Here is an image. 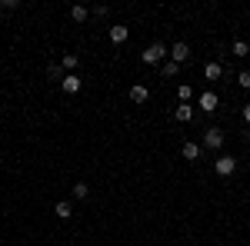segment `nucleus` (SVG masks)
Here are the masks:
<instances>
[{"mask_svg":"<svg viewBox=\"0 0 250 246\" xmlns=\"http://www.w3.org/2000/svg\"><path fill=\"white\" fill-rule=\"evenodd\" d=\"M167 57H170V50H167L164 43H150V47L144 50V63H150V67H157V63H164Z\"/></svg>","mask_w":250,"mask_h":246,"instance_id":"1","label":"nucleus"},{"mask_svg":"<svg viewBox=\"0 0 250 246\" xmlns=\"http://www.w3.org/2000/svg\"><path fill=\"white\" fill-rule=\"evenodd\" d=\"M204 147H210V150H220V147H224V130H220V127H210V130L204 133Z\"/></svg>","mask_w":250,"mask_h":246,"instance_id":"2","label":"nucleus"},{"mask_svg":"<svg viewBox=\"0 0 250 246\" xmlns=\"http://www.w3.org/2000/svg\"><path fill=\"white\" fill-rule=\"evenodd\" d=\"M170 60L173 63H187V60H190V47H187V43H173L170 47Z\"/></svg>","mask_w":250,"mask_h":246,"instance_id":"3","label":"nucleus"},{"mask_svg":"<svg viewBox=\"0 0 250 246\" xmlns=\"http://www.w3.org/2000/svg\"><path fill=\"white\" fill-rule=\"evenodd\" d=\"M213 170L220 173V176H230V173L237 170V160H233V156H220V160L213 163Z\"/></svg>","mask_w":250,"mask_h":246,"instance_id":"4","label":"nucleus"},{"mask_svg":"<svg viewBox=\"0 0 250 246\" xmlns=\"http://www.w3.org/2000/svg\"><path fill=\"white\" fill-rule=\"evenodd\" d=\"M130 100H134V103H147V100H150V90H147L144 83H134V87H130Z\"/></svg>","mask_w":250,"mask_h":246,"instance_id":"5","label":"nucleus"},{"mask_svg":"<svg viewBox=\"0 0 250 246\" xmlns=\"http://www.w3.org/2000/svg\"><path fill=\"white\" fill-rule=\"evenodd\" d=\"M60 83H63V94H80V76L77 74H67Z\"/></svg>","mask_w":250,"mask_h":246,"instance_id":"6","label":"nucleus"},{"mask_svg":"<svg viewBox=\"0 0 250 246\" xmlns=\"http://www.w3.org/2000/svg\"><path fill=\"white\" fill-rule=\"evenodd\" d=\"M217 103H220V100H217V94H210V90H207V94H200V110L213 114V110H217Z\"/></svg>","mask_w":250,"mask_h":246,"instance_id":"7","label":"nucleus"},{"mask_svg":"<svg viewBox=\"0 0 250 246\" xmlns=\"http://www.w3.org/2000/svg\"><path fill=\"white\" fill-rule=\"evenodd\" d=\"M127 37H130V30H127V27H120V23L110 27V43H127Z\"/></svg>","mask_w":250,"mask_h":246,"instance_id":"8","label":"nucleus"},{"mask_svg":"<svg viewBox=\"0 0 250 246\" xmlns=\"http://www.w3.org/2000/svg\"><path fill=\"white\" fill-rule=\"evenodd\" d=\"M54 213H57L60 220H70V216H74V203H70V200H60L57 207H54Z\"/></svg>","mask_w":250,"mask_h":246,"instance_id":"9","label":"nucleus"},{"mask_svg":"<svg viewBox=\"0 0 250 246\" xmlns=\"http://www.w3.org/2000/svg\"><path fill=\"white\" fill-rule=\"evenodd\" d=\"M190 116H193V107H190V103H180V107L173 110V120H180V123H187Z\"/></svg>","mask_w":250,"mask_h":246,"instance_id":"10","label":"nucleus"},{"mask_svg":"<svg viewBox=\"0 0 250 246\" xmlns=\"http://www.w3.org/2000/svg\"><path fill=\"white\" fill-rule=\"evenodd\" d=\"M204 76H207V80H220V76H224V67H220V63H207V67H204Z\"/></svg>","mask_w":250,"mask_h":246,"instance_id":"11","label":"nucleus"},{"mask_svg":"<svg viewBox=\"0 0 250 246\" xmlns=\"http://www.w3.org/2000/svg\"><path fill=\"white\" fill-rule=\"evenodd\" d=\"M200 147H197V143H184V160H200Z\"/></svg>","mask_w":250,"mask_h":246,"instance_id":"12","label":"nucleus"},{"mask_svg":"<svg viewBox=\"0 0 250 246\" xmlns=\"http://www.w3.org/2000/svg\"><path fill=\"white\" fill-rule=\"evenodd\" d=\"M160 74H164L167 80H170V76H177V74H180V63H173V60H167V63L160 67Z\"/></svg>","mask_w":250,"mask_h":246,"instance_id":"13","label":"nucleus"},{"mask_svg":"<svg viewBox=\"0 0 250 246\" xmlns=\"http://www.w3.org/2000/svg\"><path fill=\"white\" fill-rule=\"evenodd\" d=\"M87 17H90V10H87V7H70V20H77V23H83Z\"/></svg>","mask_w":250,"mask_h":246,"instance_id":"14","label":"nucleus"},{"mask_svg":"<svg viewBox=\"0 0 250 246\" xmlns=\"http://www.w3.org/2000/svg\"><path fill=\"white\" fill-rule=\"evenodd\" d=\"M177 96H180V103H190V96H193V87H190V83H184V87L177 90Z\"/></svg>","mask_w":250,"mask_h":246,"instance_id":"15","label":"nucleus"},{"mask_svg":"<svg viewBox=\"0 0 250 246\" xmlns=\"http://www.w3.org/2000/svg\"><path fill=\"white\" fill-rule=\"evenodd\" d=\"M247 54H250V47L244 40H237V43H233V57H247Z\"/></svg>","mask_w":250,"mask_h":246,"instance_id":"16","label":"nucleus"},{"mask_svg":"<svg viewBox=\"0 0 250 246\" xmlns=\"http://www.w3.org/2000/svg\"><path fill=\"white\" fill-rule=\"evenodd\" d=\"M87 193H90L87 183H74V196H77V200H87Z\"/></svg>","mask_w":250,"mask_h":246,"instance_id":"17","label":"nucleus"},{"mask_svg":"<svg viewBox=\"0 0 250 246\" xmlns=\"http://www.w3.org/2000/svg\"><path fill=\"white\" fill-rule=\"evenodd\" d=\"M63 70H70V74L77 70V57L74 54H63Z\"/></svg>","mask_w":250,"mask_h":246,"instance_id":"18","label":"nucleus"},{"mask_svg":"<svg viewBox=\"0 0 250 246\" xmlns=\"http://www.w3.org/2000/svg\"><path fill=\"white\" fill-rule=\"evenodd\" d=\"M237 83H240V87H244V90H250V70H244V74L237 76Z\"/></svg>","mask_w":250,"mask_h":246,"instance_id":"19","label":"nucleus"},{"mask_svg":"<svg viewBox=\"0 0 250 246\" xmlns=\"http://www.w3.org/2000/svg\"><path fill=\"white\" fill-rule=\"evenodd\" d=\"M244 123H250V103L244 107Z\"/></svg>","mask_w":250,"mask_h":246,"instance_id":"20","label":"nucleus"},{"mask_svg":"<svg viewBox=\"0 0 250 246\" xmlns=\"http://www.w3.org/2000/svg\"><path fill=\"white\" fill-rule=\"evenodd\" d=\"M0 14H3V0H0Z\"/></svg>","mask_w":250,"mask_h":246,"instance_id":"21","label":"nucleus"}]
</instances>
